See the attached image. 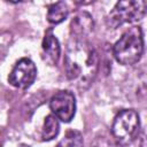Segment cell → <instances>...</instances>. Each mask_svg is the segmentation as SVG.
<instances>
[{
	"label": "cell",
	"instance_id": "6da1fadb",
	"mask_svg": "<svg viewBox=\"0 0 147 147\" xmlns=\"http://www.w3.org/2000/svg\"><path fill=\"white\" fill-rule=\"evenodd\" d=\"M64 70L68 80L80 90H87L99 70V56L87 38L71 37L64 54Z\"/></svg>",
	"mask_w": 147,
	"mask_h": 147
},
{
	"label": "cell",
	"instance_id": "7a4b0ae2",
	"mask_svg": "<svg viewBox=\"0 0 147 147\" xmlns=\"http://www.w3.org/2000/svg\"><path fill=\"white\" fill-rule=\"evenodd\" d=\"M116 61L123 65L137 63L144 54V34L140 26L127 29L113 48Z\"/></svg>",
	"mask_w": 147,
	"mask_h": 147
},
{
	"label": "cell",
	"instance_id": "3957f363",
	"mask_svg": "<svg viewBox=\"0 0 147 147\" xmlns=\"http://www.w3.org/2000/svg\"><path fill=\"white\" fill-rule=\"evenodd\" d=\"M140 132V118L136 110H121L114 118L111 137L122 147L132 144Z\"/></svg>",
	"mask_w": 147,
	"mask_h": 147
},
{
	"label": "cell",
	"instance_id": "277c9868",
	"mask_svg": "<svg viewBox=\"0 0 147 147\" xmlns=\"http://www.w3.org/2000/svg\"><path fill=\"white\" fill-rule=\"evenodd\" d=\"M146 14V2L142 0L118 1L109 11L106 23L111 29H117L125 23H134L144 18Z\"/></svg>",
	"mask_w": 147,
	"mask_h": 147
},
{
	"label": "cell",
	"instance_id": "5b68a950",
	"mask_svg": "<svg viewBox=\"0 0 147 147\" xmlns=\"http://www.w3.org/2000/svg\"><path fill=\"white\" fill-rule=\"evenodd\" d=\"M49 108L53 115L64 122H70L76 114V99L70 91H59L49 100Z\"/></svg>",
	"mask_w": 147,
	"mask_h": 147
},
{
	"label": "cell",
	"instance_id": "8992f818",
	"mask_svg": "<svg viewBox=\"0 0 147 147\" xmlns=\"http://www.w3.org/2000/svg\"><path fill=\"white\" fill-rule=\"evenodd\" d=\"M37 77L36 64L26 57L21 59L13 68L8 76V82L16 88L25 90L30 87Z\"/></svg>",
	"mask_w": 147,
	"mask_h": 147
},
{
	"label": "cell",
	"instance_id": "52a82bcc",
	"mask_svg": "<svg viewBox=\"0 0 147 147\" xmlns=\"http://www.w3.org/2000/svg\"><path fill=\"white\" fill-rule=\"evenodd\" d=\"M94 22L93 17L86 11H79L70 23V33L71 37L87 38L91 32H93Z\"/></svg>",
	"mask_w": 147,
	"mask_h": 147
},
{
	"label": "cell",
	"instance_id": "ba28073f",
	"mask_svg": "<svg viewBox=\"0 0 147 147\" xmlns=\"http://www.w3.org/2000/svg\"><path fill=\"white\" fill-rule=\"evenodd\" d=\"M41 54L44 61H46L51 65H55L59 61L60 54H61V47L57 38L53 34L52 30H48L45 33V37L42 39L41 44Z\"/></svg>",
	"mask_w": 147,
	"mask_h": 147
},
{
	"label": "cell",
	"instance_id": "9c48e42d",
	"mask_svg": "<svg viewBox=\"0 0 147 147\" xmlns=\"http://www.w3.org/2000/svg\"><path fill=\"white\" fill-rule=\"evenodd\" d=\"M69 15V9L65 2L59 1L48 6L47 10V21L52 24H59L63 22Z\"/></svg>",
	"mask_w": 147,
	"mask_h": 147
},
{
	"label": "cell",
	"instance_id": "30bf717a",
	"mask_svg": "<svg viewBox=\"0 0 147 147\" xmlns=\"http://www.w3.org/2000/svg\"><path fill=\"white\" fill-rule=\"evenodd\" d=\"M59 131H60L59 119L53 114L46 116L44 125H42V129H41V138H42V140L48 141V140L54 139L59 134Z\"/></svg>",
	"mask_w": 147,
	"mask_h": 147
},
{
	"label": "cell",
	"instance_id": "8fae6325",
	"mask_svg": "<svg viewBox=\"0 0 147 147\" xmlns=\"http://www.w3.org/2000/svg\"><path fill=\"white\" fill-rule=\"evenodd\" d=\"M56 147H84L83 136L77 130H69L59 141Z\"/></svg>",
	"mask_w": 147,
	"mask_h": 147
},
{
	"label": "cell",
	"instance_id": "7c38bea8",
	"mask_svg": "<svg viewBox=\"0 0 147 147\" xmlns=\"http://www.w3.org/2000/svg\"><path fill=\"white\" fill-rule=\"evenodd\" d=\"M91 147H122V146L117 144L113 137H109L107 134H99L92 141Z\"/></svg>",
	"mask_w": 147,
	"mask_h": 147
},
{
	"label": "cell",
	"instance_id": "4fadbf2b",
	"mask_svg": "<svg viewBox=\"0 0 147 147\" xmlns=\"http://www.w3.org/2000/svg\"><path fill=\"white\" fill-rule=\"evenodd\" d=\"M140 147H145V137L142 136V139H141V146Z\"/></svg>",
	"mask_w": 147,
	"mask_h": 147
},
{
	"label": "cell",
	"instance_id": "5bb4252c",
	"mask_svg": "<svg viewBox=\"0 0 147 147\" xmlns=\"http://www.w3.org/2000/svg\"><path fill=\"white\" fill-rule=\"evenodd\" d=\"M22 147H29V146H22Z\"/></svg>",
	"mask_w": 147,
	"mask_h": 147
}]
</instances>
